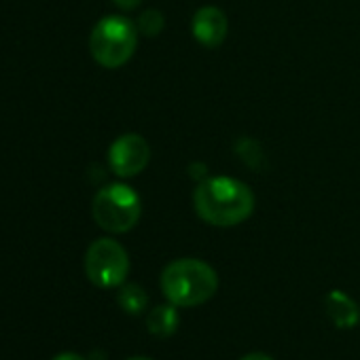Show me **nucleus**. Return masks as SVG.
<instances>
[{
	"label": "nucleus",
	"instance_id": "f257e3e1",
	"mask_svg": "<svg viewBox=\"0 0 360 360\" xmlns=\"http://www.w3.org/2000/svg\"><path fill=\"white\" fill-rule=\"evenodd\" d=\"M255 193L238 178H204L193 193V206L202 221L214 227H233L255 212Z\"/></svg>",
	"mask_w": 360,
	"mask_h": 360
},
{
	"label": "nucleus",
	"instance_id": "f03ea898",
	"mask_svg": "<svg viewBox=\"0 0 360 360\" xmlns=\"http://www.w3.org/2000/svg\"><path fill=\"white\" fill-rule=\"evenodd\" d=\"M219 290V276L206 261L176 259L161 271V292L176 307H198Z\"/></svg>",
	"mask_w": 360,
	"mask_h": 360
},
{
	"label": "nucleus",
	"instance_id": "7ed1b4c3",
	"mask_svg": "<svg viewBox=\"0 0 360 360\" xmlns=\"http://www.w3.org/2000/svg\"><path fill=\"white\" fill-rule=\"evenodd\" d=\"M138 47V26L121 15L102 18L89 37L91 58L108 70L121 68L131 60Z\"/></svg>",
	"mask_w": 360,
	"mask_h": 360
},
{
	"label": "nucleus",
	"instance_id": "20e7f679",
	"mask_svg": "<svg viewBox=\"0 0 360 360\" xmlns=\"http://www.w3.org/2000/svg\"><path fill=\"white\" fill-rule=\"evenodd\" d=\"M94 221L108 233H127L131 231L142 214L140 195L123 183L108 185L100 189L91 206Z\"/></svg>",
	"mask_w": 360,
	"mask_h": 360
},
{
	"label": "nucleus",
	"instance_id": "39448f33",
	"mask_svg": "<svg viewBox=\"0 0 360 360\" xmlns=\"http://www.w3.org/2000/svg\"><path fill=\"white\" fill-rule=\"evenodd\" d=\"M85 274L98 288H117L125 284L129 274V257L117 240L100 238L91 242L85 252Z\"/></svg>",
	"mask_w": 360,
	"mask_h": 360
},
{
	"label": "nucleus",
	"instance_id": "423d86ee",
	"mask_svg": "<svg viewBox=\"0 0 360 360\" xmlns=\"http://www.w3.org/2000/svg\"><path fill=\"white\" fill-rule=\"evenodd\" d=\"M150 161V146L140 134H123L108 148L110 169L119 178H131L140 174Z\"/></svg>",
	"mask_w": 360,
	"mask_h": 360
},
{
	"label": "nucleus",
	"instance_id": "0eeeda50",
	"mask_svg": "<svg viewBox=\"0 0 360 360\" xmlns=\"http://www.w3.org/2000/svg\"><path fill=\"white\" fill-rule=\"evenodd\" d=\"M195 41L204 47H219L227 39V15L219 7H202L191 22Z\"/></svg>",
	"mask_w": 360,
	"mask_h": 360
},
{
	"label": "nucleus",
	"instance_id": "6e6552de",
	"mask_svg": "<svg viewBox=\"0 0 360 360\" xmlns=\"http://www.w3.org/2000/svg\"><path fill=\"white\" fill-rule=\"evenodd\" d=\"M324 311L330 318V322L339 328H352L358 324L360 311L354 299L341 290H330L324 299Z\"/></svg>",
	"mask_w": 360,
	"mask_h": 360
},
{
	"label": "nucleus",
	"instance_id": "1a4fd4ad",
	"mask_svg": "<svg viewBox=\"0 0 360 360\" xmlns=\"http://www.w3.org/2000/svg\"><path fill=\"white\" fill-rule=\"evenodd\" d=\"M146 328L155 337H169L178 328V311L176 305H157L146 316Z\"/></svg>",
	"mask_w": 360,
	"mask_h": 360
},
{
	"label": "nucleus",
	"instance_id": "9d476101",
	"mask_svg": "<svg viewBox=\"0 0 360 360\" xmlns=\"http://www.w3.org/2000/svg\"><path fill=\"white\" fill-rule=\"evenodd\" d=\"M119 288H121V290H119V297H117L119 307H121L123 311L131 314V316L142 314L144 307H146V303H148L146 290H144L142 286H138V284H121Z\"/></svg>",
	"mask_w": 360,
	"mask_h": 360
},
{
	"label": "nucleus",
	"instance_id": "9b49d317",
	"mask_svg": "<svg viewBox=\"0 0 360 360\" xmlns=\"http://www.w3.org/2000/svg\"><path fill=\"white\" fill-rule=\"evenodd\" d=\"M136 26H138V32H140L142 37L155 39V37L161 34V30H163V26H165V18H163V13L157 11V9H146V11L140 13Z\"/></svg>",
	"mask_w": 360,
	"mask_h": 360
},
{
	"label": "nucleus",
	"instance_id": "f8f14e48",
	"mask_svg": "<svg viewBox=\"0 0 360 360\" xmlns=\"http://www.w3.org/2000/svg\"><path fill=\"white\" fill-rule=\"evenodd\" d=\"M112 3H115L121 11H134V9H138V5L142 3V0H112Z\"/></svg>",
	"mask_w": 360,
	"mask_h": 360
},
{
	"label": "nucleus",
	"instance_id": "ddd939ff",
	"mask_svg": "<svg viewBox=\"0 0 360 360\" xmlns=\"http://www.w3.org/2000/svg\"><path fill=\"white\" fill-rule=\"evenodd\" d=\"M242 360H274V358L267 354H261V352H252V354H246Z\"/></svg>",
	"mask_w": 360,
	"mask_h": 360
},
{
	"label": "nucleus",
	"instance_id": "4468645a",
	"mask_svg": "<svg viewBox=\"0 0 360 360\" xmlns=\"http://www.w3.org/2000/svg\"><path fill=\"white\" fill-rule=\"evenodd\" d=\"M53 360H85V358H83V356H79V354H75V352H66V354L56 356Z\"/></svg>",
	"mask_w": 360,
	"mask_h": 360
},
{
	"label": "nucleus",
	"instance_id": "2eb2a0df",
	"mask_svg": "<svg viewBox=\"0 0 360 360\" xmlns=\"http://www.w3.org/2000/svg\"><path fill=\"white\" fill-rule=\"evenodd\" d=\"M127 360H153V358H146V356H134V358H127Z\"/></svg>",
	"mask_w": 360,
	"mask_h": 360
}]
</instances>
